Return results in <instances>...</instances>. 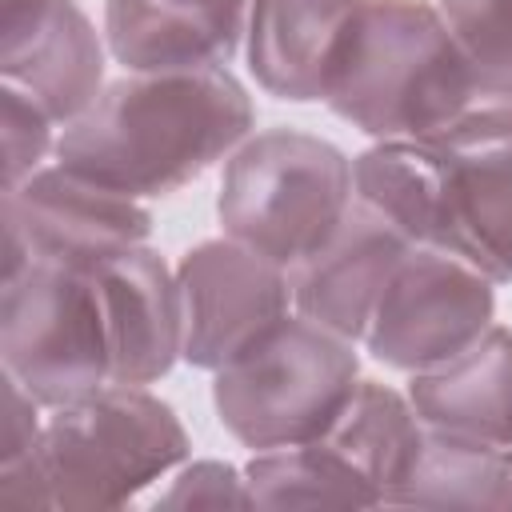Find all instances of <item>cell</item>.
I'll use <instances>...</instances> for the list:
<instances>
[{
	"mask_svg": "<svg viewBox=\"0 0 512 512\" xmlns=\"http://www.w3.org/2000/svg\"><path fill=\"white\" fill-rule=\"evenodd\" d=\"M160 4H184V8H200V12H232V16H248V0H160Z\"/></svg>",
	"mask_w": 512,
	"mask_h": 512,
	"instance_id": "24",
	"label": "cell"
},
{
	"mask_svg": "<svg viewBox=\"0 0 512 512\" xmlns=\"http://www.w3.org/2000/svg\"><path fill=\"white\" fill-rule=\"evenodd\" d=\"M4 380V404H0V464L28 456L40 444L44 432V404L8 372H0Z\"/></svg>",
	"mask_w": 512,
	"mask_h": 512,
	"instance_id": "23",
	"label": "cell"
},
{
	"mask_svg": "<svg viewBox=\"0 0 512 512\" xmlns=\"http://www.w3.org/2000/svg\"><path fill=\"white\" fill-rule=\"evenodd\" d=\"M108 348H112V384H156L172 372L184 352V308L176 268L148 244L124 252L120 260L96 268Z\"/></svg>",
	"mask_w": 512,
	"mask_h": 512,
	"instance_id": "13",
	"label": "cell"
},
{
	"mask_svg": "<svg viewBox=\"0 0 512 512\" xmlns=\"http://www.w3.org/2000/svg\"><path fill=\"white\" fill-rule=\"evenodd\" d=\"M348 208L352 160L324 136L264 128L220 164L216 220L224 236L288 272L328 244Z\"/></svg>",
	"mask_w": 512,
	"mask_h": 512,
	"instance_id": "3",
	"label": "cell"
},
{
	"mask_svg": "<svg viewBox=\"0 0 512 512\" xmlns=\"http://www.w3.org/2000/svg\"><path fill=\"white\" fill-rule=\"evenodd\" d=\"M472 64L496 80H512V0H436Z\"/></svg>",
	"mask_w": 512,
	"mask_h": 512,
	"instance_id": "21",
	"label": "cell"
},
{
	"mask_svg": "<svg viewBox=\"0 0 512 512\" xmlns=\"http://www.w3.org/2000/svg\"><path fill=\"white\" fill-rule=\"evenodd\" d=\"M400 508H512V448L424 428L408 476L392 488Z\"/></svg>",
	"mask_w": 512,
	"mask_h": 512,
	"instance_id": "17",
	"label": "cell"
},
{
	"mask_svg": "<svg viewBox=\"0 0 512 512\" xmlns=\"http://www.w3.org/2000/svg\"><path fill=\"white\" fill-rule=\"evenodd\" d=\"M0 372L44 408L112 384V348L96 272L32 260L0 280Z\"/></svg>",
	"mask_w": 512,
	"mask_h": 512,
	"instance_id": "6",
	"label": "cell"
},
{
	"mask_svg": "<svg viewBox=\"0 0 512 512\" xmlns=\"http://www.w3.org/2000/svg\"><path fill=\"white\" fill-rule=\"evenodd\" d=\"M0 136H4V188H16L56 156L60 124L28 92L0 84Z\"/></svg>",
	"mask_w": 512,
	"mask_h": 512,
	"instance_id": "20",
	"label": "cell"
},
{
	"mask_svg": "<svg viewBox=\"0 0 512 512\" xmlns=\"http://www.w3.org/2000/svg\"><path fill=\"white\" fill-rule=\"evenodd\" d=\"M4 228H16L32 260L96 272L148 244L152 212L144 200L96 184L64 164H44L24 184L4 188Z\"/></svg>",
	"mask_w": 512,
	"mask_h": 512,
	"instance_id": "9",
	"label": "cell"
},
{
	"mask_svg": "<svg viewBox=\"0 0 512 512\" xmlns=\"http://www.w3.org/2000/svg\"><path fill=\"white\" fill-rule=\"evenodd\" d=\"M408 248L416 244L404 232H396L380 212H372L352 196V208L340 220V228L328 236V244L292 268L296 312L360 344Z\"/></svg>",
	"mask_w": 512,
	"mask_h": 512,
	"instance_id": "11",
	"label": "cell"
},
{
	"mask_svg": "<svg viewBox=\"0 0 512 512\" xmlns=\"http://www.w3.org/2000/svg\"><path fill=\"white\" fill-rule=\"evenodd\" d=\"M324 104L376 140L456 148L512 132V80L472 64L428 0H368Z\"/></svg>",
	"mask_w": 512,
	"mask_h": 512,
	"instance_id": "1",
	"label": "cell"
},
{
	"mask_svg": "<svg viewBox=\"0 0 512 512\" xmlns=\"http://www.w3.org/2000/svg\"><path fill=\"white\" fill-rule=\"evenodd\" d=\"M212 408L224 432L252 448L320 440L360 384L356 344L292 312L256 352L212 372Z\"/></svg>",
	"mask_w": 512,
	"mask_h": 512,
	"instance_id": "5",
	"label": "cell"
},
{
	"mask_svg": "<svg viewBox=\"0 0 512 512\" xmlns=\"http://www.w3.org/2000/svg\"><path fill=\"white\" fill-rule=\"evenodd\" d=\"M324 436L388 504L392 488L408 476V468L420 456L424 424L408 392H396L380 380H360L352 400Z\"/></svg>",
	"mask_w": 512,
	"mask_h": 512,
	"instance_id": "18",
	"label": "cell"
},
{
	"mask_svg": "<svg viewBox=\"0 0 512 512\" xmlns=\"http://www.w3.org/2000/svg\"><path fill=\"white\" fill-rule=\"evenodd\" d=\"M408 400L432 432L512 448V328L492 324L452 360L412 372Z\"/></svg>",
	"mask_w": 512,
	"mask_h": 512,
	"instance_id": "14",
	"label": "cell"
},
{
	"mask_svg": "<svg viewBox=\"0 0 512 512\" xmlns=\"http://www.w3.org/2000/svg\"><path fill=\"white\" fill-rule=\"evenodd\" d=\"M496 324V280L440 244H416L396 264L364 332L372 360L396 372H424Z\"/></svg>",
	"mask_w": 512,
	"mask_h": 512,
	"instance_id": "7",
	"label": "cell"
},
{
	"mask_svg": "<svg viewBox=\"0 0 512 512\" xmlns=\"http://www.w3.org/2000/svg\"><path fill=\"white\" fill-rule=\"evenodd\" d=\"M368 0H248L244 60L252 80L288 104L324 100Z\"/></svg>",
	"mask_w": 512,
	"mask_h": 512,
	"instance_id": "12",
	"label": "cell"
},
{
	"mask_svg": "<svg viewBox=\"0 0 512 512\" xmlns=\"http://www.w3.org/2000/svg\"><path fill=\"white\" fill-rule=\"evenodd\" d=\"M152 508H252L244 468L228 460H184Z\"/></svg>",
	"mask_w": 512,
	"mask_h": 512,
	"instance_id": "22",
	"label": "cell"
},
{
	"mask_svg": "<svg viewBox=\"0 0 512 512\" xmlns=\"http://www.w3.org/2000/svg\"><path fill=\"white\" fill-rule=\"evenodd\" d=\"M184 308L180 360L200 372H220L256 352L292 312V272L236 244L232 236L200 240L176 264Z\"/></svg>",
	"mask_w": 512,
	"mask_h": 512,
	"instance_id": "8",
	"label": "cell"
},
{
	"mask_svg": "<svg viewBox=\"0 0 512 512\" xmlns=\"http://www.w3.org/2000/svg\"><path fill=\"white\" fill-rule=\"evenodd\" d=\"M252 508H380V492L332 448L328 436L252 452L244 464Z\"/></svg>",
	"mask_w": 512,
	"mask_h": 512,
	"instance_id": "19",
	"label": "cell"
},
{
	"mask_svg": "<svg viewBox=\"0 0 512 512\" xmlns=\"http://www.w3.org/2000/svg\"><path fill=\"white\" fill-rule=\"evenodd\" d=\"M256 132L248 88L228 68L120 72L60 128L56 164L124 196H172Z\"/></svg>",
	"mask_w": 512,
	"mask_h": 512,
	"instance_id": "2",
	"label": "cell"
},
{
	"mask_svg": "<svg viewBox=\"0 0 512 512\" xmlns=\"http://www.w3.org/2000/svg\"><path fill=\"white\" fill-rule=\"evenodd\" d=\"M108 60L76 0H0V84L28 92L60 128L96 104Z\"/></svg>",
	"mask_w": 512,
	"mask_h": 512,
	"instance_id": "10",
	"label": "cell"
},
{
	"mask_svg": "<svg viewBox=\"0 0 512 512\" xmlns=\"http://www.w3.org/2000/svg\"><path fill=\"white\" fill-rule=\"evenodd\" d=\"M352 196L380 212L412 244H440L444 236V156L416 140H376L352 160Z\"/></svg>",
	"mask_w": 512,
	"mask_h": 512,
	"instance_id": "16",
	"label": "cell"
},
{
	"mask_svg": "<svg viewBox=\"0 0 512 512\" xmlns=\"http://www.w3.org/2000/svg\"><path fill=\"white\" fill-rule=\"evenodd\" d=\"M436 152L448 180L440 248L512 284V132Z\"/></svg>",
	"mask_w": 512,
	"mask_h": 512,
	"instance_id": "15",
	"label": "cell"
},
{
	"mask_svg": "<svg viewBox=\"0 0 512 512\" xmlns=\"http://www.w3.org/2000/svg\"><path fill=\"white\" fill-rule=\"evenodd\" d=\"M36 456L52 508H128L192 456V440L172 404L140 384H108L48 408Z\"/></svg>",
	"mask_w": 512,
	"mask_h": 512,
	"instance_id": "4",
	"label": "cell"
}]
</instances>
